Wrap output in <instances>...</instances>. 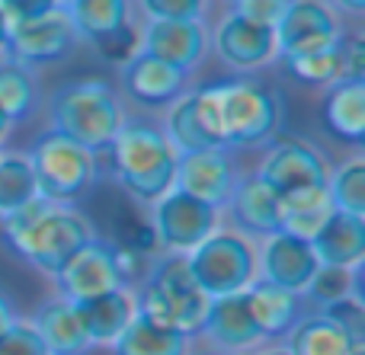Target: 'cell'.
I'll return each instance as SVG.
<instances>
[{
  "label": "cell",
  "instance_id": "obj_8",
  "mask_svg": "<svg viewBox=\"0 0 365 355\" xmlns=\"http://www.w3.org/2000/svg\"><path fill=\"white\" fill-rule=\"evenodd\" d=\"M151 224L160 253L186 256L221 228V211L180 189H170L151 205Z\"/></svg>",
  "mask_w": 365,
  "mask_h": 355
},
{
  "label": "cell",
  "instance_id": "obj_36",
  "mask_svg": "<svg viewBox=\"0 0 365 355\" xmlns=\"http://www.w3.org/2000/svg\"><path fill=\"white\" fill-rule=\"evenodd\" d=\"M87 45L103 58V61L119 64L122 68V64L132 61V58L141 51V29L135 23H125V26H119V29L106 32V36L93 38V42H87Z\"/></svg>",
  "mask_w": 365,
  "mask_h": 355
},
{
  "label": "cell",
  "instance_id": "obj_12",
  "mask_svg": "<svg viewBox=\"0 0 365 355\" xmlns=\"http://www.w3.org/2000/svg\"><path fill=\"white\" fill-rule=\"evenodd\" d=\"M208 45L215 48V55L221 58V64L240 74L259 70L266 64H272L279 58L276 51V32L272 26H259L244 19L240 13H225L215 26V32L208 36Z\"/></svg>",
  "mask_w": 365,
  "mask_h": 355
},
{
  "label": "cell",
  "instance_id": "obj_5",
  "mask_svg": "<svg viewBox=\"0 0 365 355\" xmlns=\"http://www.w3.org/2000/svg\"><path fill=\"white\" fill-rule=\"evenodd\" d=\"M48 119L55 132L68 134L71 141L83 144L87 151L100 154L119 134L125 112H122V102L115 90L109 87V80L87 77V80L64 83L51 93Z\"/></svg>",
  "mask_w": 365,
  "mask_h": 355
},
{
  "label": "cell",
  "instance_id": "obj_48",
  "mask_svg": "<svg viewBox=\"0 0 365 355\" xmlns=\"http://www.w3.org/2000/svg\"><path fill=\"white\" fill-rule=\"evenodd\" d=\"M349 355H365V339H362V343H356V346H353V352H349Z\"/></svg>",
  "mask_w": 365,
  "mask_h": 355
},
{
  "label": "cell",
  "instance_id": "obj_42",
  "mask_svg": "<svg viewBox=\"0 0 365 355\" xmlns=\"http://www.w3.org/2000/svg\"><path fill=\"white\" fill-rule=\"evenodd\" d=\"M0 6H4L10 23H19V19H32V16H42V13L55 10L58 0H0Z\"/></svg>",
  "mask_w": 365,
  "mask_h": 355
},
{
  "label": "cell",
  "instance_id": "obj_37",
  "mask_svg": "<svg viewBox=\"0 0 365 355\" xmlns=\"http://www.w3.org/2000/svg\"><path fill=\"white\" fill-rule=\"evenodd\" d=\"M0 355H48V349L29 320L16 317L6 330H0Z\"/></svg>",
  "mask_w": 365,
  "mask_h": 355
},
{
  "label": "cell",
  "instance_id": "obj_27",
  "mask_svg": "<svg viewBox=\"0 0 365 355\" xmlns=\"http://www.w3.org/2000/svg\"><path fill=\"white\" fill-rule=\"evenodd\" d=\"M113 355H189V337L135 311L132 324L113 343Z\"/></svg>",
  "mask_w": 365,
  "mask_h": 355
},
{
  "label": "cell",
  "instance_id": "obj_32",
  "mask_svg": "<svg viewBox=\"0 0 365 355\" xmlns=\"http://www.w3.org/2000/svg\"><path fill=\"white\" fill-rule=\"evenodd\" d=\"M327 198L334 205V211L365 218V160L362 157H349L330 170Z\"/></svg>",
  "mask_w": 365,
  "mask_h": 355
},
{
  "label": "cell",
  "instance_id": "obj_28",
  "mask_svg": "<svg viewBox=\"0 0 365 355\" xmlns=\"http://www.w3.org/2000/svg\"><path fill=\"white\" fill-rule=\"evenodd\" d=\"M109 243L119 250H128V253L138 256H158V237H154V224L151 215L145 211V205L132 202V198H122V202L113 205L109 211Z\"/></svg>",
  "mask_w": 365,
  "mask_h": 355
},
{
  "label": "cell",
  "instance_id": "obj_21",
  "mask_svg": "<svg viewBox=\"0 0 365 355\" xmlns=\"http://www.w3.org/2000/svg\"><path fill=\"white\" fill-rule=\"evenodd\" d=\"M119 80L122 90L141 106H170L173 100H180L186 93L189 74L138 51L132 61H125L119 68Z\"/></svg>",
  "mask_w": 365,
  "mask_h": 355
},
{
  "label": "cell",
  "instance_id": "obj_18",
  "mask_svg": "<svg viewBox=\"0 0 365 355\" xmlns=\"http://www.w3.org/2000/svg\"><path fill=\"white\" fill-rule=\"evenodd\" d=\"M199 337L215 352H225V355H250L253 349L266 346L257 330V320H253L250 307H247L244 292L221 295V298L208 301Z\"/></svg>",
  "mask_w": 365,
  "mask_h": 355
},
{
  "label": "cell",
  "instance_id": "obj_46",
  "mask_svg": "<svg viewBox=\"0 0 365 355\" xmlns=\"http://www.w3.org/2000/svg\"><path fill=\"white\" fill-rule=\"evenodd\" d=\"M250 355H289V349L285 346H279V343H266V346H259V349H253Z\"/></svg>",
  "mask_w": 365,
  "mask_h": 355
},
{
  "label": "cell",
  "instance_id": "obj_24",
  "mask_svg": "<svg viewBox=\"0 0 365 355\" xmlns=\"http://www.w3.org/2000/svg\"><path fill=\"white\" fill-rule=\"evenodd\" d=\"M311 250H314L317 263H324V266H343V269L362 266L365 218L346 215V211H330L327 221L321 224V231L311 237Z\"/></svg>",
  "mask_w": 365,
  "mask_h": 355
},
{
  "label": "cell",
  "instance_id": "obj_30",
  "mask_svg": "<svg viewBox=\"0 0 365 355\" xmlns=\"http://www.w3.org/2000/svg\"><path fill=\"white\" fill-rule=\"evenodd\" d=\"M334 211L327 198V186L324 189H308V192H295V196L282 198V228L285 234H295L302 240H311V237L321 231V224L327 221V215Z\"/></svg>",
  "mask_w": 365,
  "mask_h": 355
},
{
  "label": "cell",
  "instance_id": "obj_43",
  "mask_svg": "<svg viewBox=\"0 0 365 355\" xmlns=\"http://www.w3.org/2000/svg\"><path fill=\"white\" fill-rule=\"evenodd\" d=\"M330 6L340 13H349V16H362L365 13V0H330Z\"/></svg>",
  "mask_w": 365,
  "mask_h": 355
},
{
  "label": "cell",
  "instance_id": "obj_22",
  "mask_svg": "<svg viewBox=\"0 0 365 355\" xmlns=\"http://www.w3.org/2000/svg\"><path fill=\"white\" fill-rule=\"evenodd\" d=\"M71 304H74V314L81 320V330L87 337L90 349L93 346H113L135 317V295L128 288H113V292L71 301Z\"/></svg>",
  "mask_w": 365,
  "mask_h": 355
},
{
  "label": "cell",
  "instance_id": "obj_50",
  "mask_svg": "<svg viewBox=\"0 0 365 355\" xmlns=\"http://www.w3.org/2000/svg\"><path fill=\"white\" fill-rule=\"evenodd\" d=\"M71 4V0H58V6H68Z\"/></svg>",
  "mask_w": 365,
  "mask_h": 355
},
{
  "label": "cell",
  "instance_id": "obj_1",
  "mask_svg": "<svg viewBox=\"0 0 365 355\" xmlns=\"http://www.w3.org/2000/svg\"><path fill=\"white\" fill-rule=\"evenodd\" d=\"M4 221V243L29 263L36 272L55 282L61 269L74 260V253L96 237V228L74 205H51L45 198H32L23 208L10 211Z\"/></svg>",
  "mask_w": 365,
  "mask_h": 355
},
{
  "label": "cell",
  "instance_id": "obj_51",
  "mask_svg": "<svg viewBox=\"0 0 365 355\" xmlns=\"http://www.w3.org/2000/svg\"><path fill=\"white\" fill-rule=\"evenodd\" d=\"M0 154H4V151H0Z\"/></svg>",
  "mask_w": 365,
  "mask_h": 355
},
{
  "label": "cell",
  "instance_id": "obj_17",
  "mask_svg": "<svg viewBox=\"0 0 365 355\" xmlns=\"http://www.w3.org/2000/svg\"><path fill=\"white\" fill-rule=\"evenodd\" d=\"M160 132L173 144L177 154L189 151H208V147H225L218 134V119H215V102L208 93V83L199 90H186L180 100L167 106V122Z\"/></svg>",
  "mask_w": 365,
  "mask_h": 355
},
{
  "label": "cell",
  "instance_id": "obj_26",
  "mask_svg": "<svg viewBox=\"0 0 365 355\" xmlns=\"http://www.w3.org/2000/svg\"><path fill=\"white\" fill-rule=\"evenodd\" d=\"M362 343L359 337L330 320L324 311H308L285 337V349L289 355H349L353 346Z\"/></svg>",
  "mask_w": 365,
  "mask_h": 355
},
{
  "label": "cell",
  "instance_id": "obj_29",
  "mask_svg": "<svg viewBox=\"0 0 365 355\" xmlns=\"http://www.w3.org/2000/svg\"><path fill=\"white\" fill-rule=\"evenodd\" d=\"M61 10L68 13L81 42H93V38L132 23V0H71Z\"/></svg>",
  "mask_w": 365,
  "mask_h": 355
},
{
  "label": "cell",
  "instance_id": "obj_11",
  "mask_svg": "<svg viewBox=\"0 0 365 355\" xmlns=\"http://www.w3.org/2000/svg\"><path fill=\"white\" fill-rule=\"evenodd\" d=\"M81 42L71 26L68 13L61 6L42 13L32 19L10 23V38H6L4 58L23 64V68H38V64H55L71 55V48Z\"/></svg>",
  "mask_w": 365,
  "mask_h": 355
},
{
  "label": "cell",
  "instance_id": "obj_49",
  "mask_svg": "<svg viewBox=\"0 0 365 355\" xmlns=\"http://www.w3.org/2000/svg\"><path fill=\"white\" fill-rule=\"evenodd\" d=\"M189 355H225V352H215V349H208V352H189Z\"/></svg>",
  "mask_w": 365,
  "mask_h": 355
},
{
  "label": "cell",
  "instance_id": "obj_38",
  "mask_svg": "<svg viewBox=\"0 0 365 355\" xmlns=\"http://www.w3.org/2000/svg\"><path fill=\"white\" fill-rule=\"evenodd\" d=\"M145 19H205V0H138Z\"/></svg>",
  "mask_w": 365,
  "mask_h": 355
},
{
  "label": "cell",
  "instance_id": "obj_20",
  "mask_svg": "<svg viewBox=\"0 0 365 355\" xmlns=\"http://www.w3.org/2000/svg\"><path fill=\"white\" fill-rule=\"evenodd\" d=\"M247 307H250L253 320H257V330L263 337V343H279V339L289 337V330L304 317V298L298 292L289 288H279L266 279H253L244 288Z\"/></svg>",
  "mask_w": 365,
  "mask_h": 355
},
{
  "label": "cell",
  "instance_id": "obj_15",
  "mask_svg": "<svg viewBox=\"0 0 365 355\" xmlns=\"http://www.w3.org/2000/svg\"><path fill=\"white\" fill-rule=\"evenodd\" d=\"M55 288L68 301H83V298H93V295L113 292V288H125L119 266H115V247L106 237L96 234L61 269V275L55 279Z\"/></svg>",
  "mask_w": 365,
  "mask_h": 355
},
{
  "label": "cell",
  "instance_id": "obj_41",
  "mask_svg": "<svg viewBox=\"0 0 365 355\" xmlns=\"http://www.w3.org/2000/svg\"><path fill=\"white\" fill-rule=\"evenodd\" d=\"M343 77L365 80V42L362 36H343Z\"/></svg>",
  "mask_w": 365,
  "mask_h": 355
},
{
  "label": "cell",
  "instance_id": "obj_23",
  "mask_svg": "<svg viewBox=\"0 0 365 355\" xmlns=\"http://www.w3.org/2000/svg\"><path fill=\"white\" fill-rule=\"evenodd\" d=\"M321 119L324 128L343 144H362L365 141V80L340 77L336 83L324 87Z\"/></svg>",
  "mask_w": 365,
  "mask_h": 355
},
{
  "label": "cell",
  "instance_id": "obj_2",
  "mask_svg": "<svg viewBox=\"0 0 365 355\" xmlns=\"http://www.w3.org/2000/svg\"><path fill=\"white\" fill-rule=\"evenodd\" d=\"M106 151L113 176L122 186L125 198L151 208L160 196H167L173 189V173H177L180 154L173 151V144L167 141V134L160 128L138 119H125Z\"/></svg>",
  "mask_w": 365,
  "mask_h": 355
},
{
  "label": "cell",
  "instance_id": "obj_47",
  "mask_svg": "<svg viewBox=\"0 0 365 355\" xmlns=\"http://www.w3.org/2000/svg\"><path fill=\"white\" fill-rule=\"evenodd\" d=\"M10 128H13V122H10V115L0 109V144L6 141V134H10Z\"/></svg>",
  "mask_w": 365,
  "mask_h": 355
},
{
  "label": "cell",
  "instance_id": "obj_33",
  "mask_svg": "<svg viewBox=\"0 0 365 355\" xmlns=\"http://www.w3.org/2000/svg\"><path fill=\"white\" fill-rule=\"evenodd\" d=\"M36 196V176L26 154H0V218L23 208Z\"/></svg>",
  "mask_w": 365,
  "mask_h": 355
},
{
  "label": "cell",
  "instance_id": "obj_6",
  "mask_svg": "<svg viewBox=\"0 0 365 355\" xmlns=\"http://www.w3.org/2000/svg\"><path fill=\"white\" fill-rule=\"evenodd\" d=\"M26 160H29L32 176H36L38 198L51 205H74L77 198H83L93 189L96 173H100L96 154L55 128L42 132L32 141Z\"/></svg>",
  "mask_w": 365,
  "mask_h": 355
},
{
  "label": "cell",
  "instance_id": "obj_13",
  "mask_svg": "<svg viewBox=\"0 0 365 355\" xmlns=\"http://www.w3.org/2000/svg\"><path fill=\"white\" fill-rule=\"evenodd\" d=\"M237 164H234L231 151L225 147H208V151H189L177 157V173H173V189L186 192V196L199 198V202L212 205V208H225L227 198L237 183Z\"/></svg>",
  "mask_w": 365,
  "mask_h": 355
},
{
  "label": "cell",
  "instance_id": "obj_34",
  "mask_svg": "<svg viewBox=\"0 0 365 355\" xmlns=\"http://www.w3.org/2000/svg\"><path fill=\"white\" fill-rule=\"evenodd\" d=\"M32 102H36V80H32L29 68L0 58V109L10 115V122H23L29 115Z\"/></svg>",
  "mask_w": 365,
  "mask_h": 355
},
{
  "label": "cell",
  "instance_id": "obj_40",
  "mask_svg": "<svg viewBox=\"0 0 365 355\" xmlns=\"http://www.w3.org/2000/svg\"><path fill=\"white\" fill-rule=\"evenodd\" d=\"M289 0H234V13L259 26H276Z\"/></svg>",
  "mask_w": 365,
  "mask_h": 355
},
{
  "label": "cell",
  "instance_id": "obj_3",
  "mask_svg": "<svg viewBox=\"0 0 365 355\" xmlns=\"http://www.w3.org/2000/svg\"><path fill=\"white\" fill-rule=\"evenodd\" d=\"M135 311L148 320H158L164 327L186 333L189 339L199 337L202 320L208 311V295L195 285L192 272L186 266V256L158 253L148 266V275L135 288Z\"/></svg>",
  "mask_w": 365,
  "mask_h": 355
},
{
  "label": "cell",
  "instance_id": "obj_31",
  "mask_svg": "<svg viewBox=\"0 0 365 355\" xmlns=\"http://www.w3.org/2000/svg\"><path fill=\"white\" fill-rule=\"evenodd\" d=\"M359 279H362V266L356 269H343V266H317V272L311 275L308 288L302 292L304 304H314L317 311H324V307L336 304V301L343 298H362V288H359Z\"/></svg>",
  "mask_w": 365,
  "mask_h": 355
},
{
  "label": "cell",
  "instance_id": "obj_7",
  "mask_svg": "<svg viewBox=\"0 0 365 355\" xmlns=\"http://www.w3.org/2000/svg\"><path fill=\"white\" fill-rule=\"evenodd\" d=\"M186 266L208 298L237 295L257 279V240L234 228H218L186 253Z\"/></svg>",
  "mask_w": 365,
  "mask_h": 355
},
{
  "label": "cell",
  "instance_id": "obj_4",
  "mask_svg": "<svg viewBox=\"0 0 365 355\" xmlns=\"http://www.w3.org/2000/svg\"><path fill=\"white\" fill-rule=\"evenodd\" d=\"M215 102V119L225 151L237 147H263L276 138L282 122L279 93L253 77H231V80L208 83Z\"/></svg>",
  "mask_w": 365,
  "mask_h": 355
},
{
  "label": "cell",
  "instance_id": "obj_45",
  "mask_svg": "<svg viewBox=\"0 0 365 355\" xmlns=\"http://www.w3.org/2000/svg\"><path fill=\"white\" fill-rule=\"evenodd\" d=\"M6 38H10V19H6L4 6H0V55H4V48H6Z\"/></svg>",
  "mask_w": 365,
  "mask_h": 355
},
{
  "label": "cell",
  "instance_id": "obj_10",
  "mask_svg": "<svg viewBox=\"0 0 365 355\" xmlns=\"http://www.w3.org/2000/svg\"><path fill=\"white\" fill-rule=\"evenodd\" d=\"M272 32H276V51L282 61L330 48L346 36L340 16L327 0H289Z\"/></svg>",
  "mask_w": 365,
  "mask_h": 355
},
{
  "label": "cell",
  "instance_id": "obj_16",
  "mask_svg": "<svg viewBox=\"0 0 365 355\" xmlns=\"http://www.w3.org/2000/svg\"><path fill=\"white\" fill-rule=\"evenodd\" d=\"M317 256L311 250V240H302L295 234H276L257 240V279H266L279 288L302 295L308 288L311 275L317 272Z\"/></svg>",
  "mask_w": 365,
  "mask_h": 355
},
{
  "label": "cell",
  "instance_id": "obj_9",
  "mask_svg": "<svg viewBox=\"0 0 365 355\" xmlns=\"http://www.w3.org/2000/svg\"><path fill=\"white\" fill-rule=\"evenodd\" d=\"M259 176L276 189L279 198L295 196V192L324 189L330 176V164L311 141L304 138H272L266 144Z\"/></svg>",
  "mask_w": 365,
  "mask_h": 355
},
{
  "label": "cell",
  "instance_id": "obj_19",
  "mask_svg": "<svg viewBox=\"0 0 365 355\" xmlns=\"http://www.w3.org/2000/svg\"><path fill=\"white\" fill-rule=\"evenodd\" d=\"M225 208L231 211L234 231L250 240H263L282 228V198L259 173H240Z\"/></svg>",
  "mask_w": 365,
  "mask_h": 355
},
{
  "label": "cell",
  "instance_id": "obj_25",
  "mask_svg": "<svg viewBox=\"0 0 365 355\" xmlns=\"http://www.w3.org/2000/svg\"><path fill=\"white\" fill-rule=\"evenodd\" d=\"M32 330L45 343L48 355H83L90 349L87 337L81 330V320L74 314V304L61 295H51L32 311L29 317Z\"/></svg>",
  "mask_w": 365,
  "mask_h": 355
},
{
  "label": "cell",
  "instance_id": "obj_39",
  "mask_svg": "<svg viewBox=\"0 0 365 355\" xmlns=\"http://www.w3.org/2000/svg\"><path fill=\"white\" fill-rule=\"evenodd\" d=\"M324 314H327L330 320H336L340 327H346L353 337L365 339V301H359V298H343V301H336V304L324 307Z\"/></svg>",
  "mask_w": 365,
  "mask_h": 355
},
{
  "label": "cell",
  "instance_id": "obj_14",
  "mask_svg": "<svg viewBox=\"0 0 365 355\" xmlns=\"http://www.w3.org/2000/svg\"><path fill=\"white\" fill-rule=\"evenodd\" d=\"M141 51L192 74L208 55V26L205 19H148L141 29Z\"/></svg>",
  "mask_w": 365,
  "mask_h": 355
},
{
  "label": "cell",
  "instance_id": "obj_35",
  "mask_svg": "<svg viewBox=\"0 0 365 355\" xmlns=\"http://www.w3.org/2000/svg\"><path fill=\"white\" fill-rule=\"evenodd\" d=\"M340 42L330 45V48L311 51V55L285 58V68H289V74L295 77L298 83H308V87H330V83H336L343 77V48H340Z\"/></svg>",
  "mask_w": 365,
  "mask_h": 355
},
{
  "label": "cell",
  "instance_id": "obj_44",
  "mask_svg": "<svg viewBox=\"0 0 365 355\" xmlns=\"http://www.w3.org/2000/svg\"><path fill=\"white\" fill-rule=\"evenodd\" d=\"M13 320H16V307H13V301L6 298L4 292H0V330H6Z\"/></svg>",
  "mask_w": 365,
  "mask_h": 355
}]
</instances>
